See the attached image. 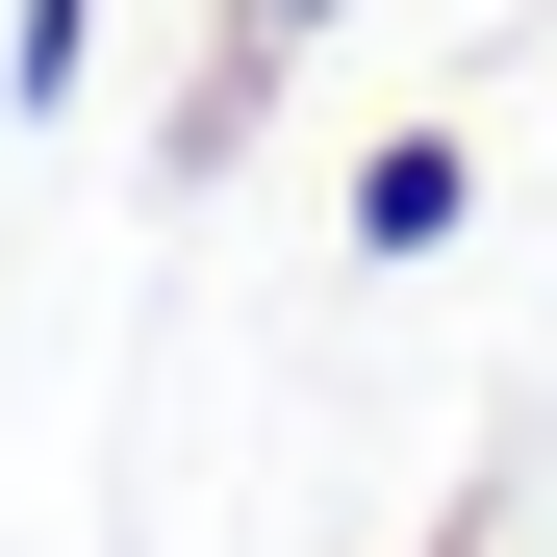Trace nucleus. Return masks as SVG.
I'll use <instances>...</instances> for the list:
<instances>
[{"mask_svg": "<svg viewBox=\"0 0 557 557\" xmlns=\"http://www.w3.org/2000/svg\"><path fill=\"white\" fill-rule=\"evenodd\" d=\"M278 76H305V26H278V0H203V51H177V127H152V177H228V152L278 127Z\"/></svg>", "mask_w": 557, "mask_h": 557, "instance_id": "f257e3e1", "label": "nucleus"}, {"mask_svg": "<svg viewBox=\"0 0 557 557\" xmlns=\"http://www.w3.org/2000/svg\"><path fill=\"white\" fill-rule=\"evenodd\" d=\"M456 228H482V152H456V127H381V152H355V253H456Z\"/></svg>", "mask_w": 557, "mask_h": 557, "instance_id": "f03ea898", "label": "nucleus"}, {"mask_svg": "<svg viewBox=\"0 0 557 557\" xmlns=\"http://www.w3.org/2000/svg\"><path fill=\"white\" fill-rule=\"evenodd\" d=\"M76 51H102V0H0V102H26V127L76 102Z\"/></svg>", "mask_w": 557, "mask_h": 557, "instance_id": "7ed1b4c3", "label": "nucleus"}, {"mask_svg": "<svg viewBox=\"0 0 557 557\" xmlns=\"http://www.w3.org/2000/svg\"><path fill=\"white\" fill-rule=\"evenodd\" d=\"M431 557H507V507H431Z\"/></svg>", "mask_w": 557, "mask_h": 557, "instance_id": "20e7f679", "label": "nucleus"}, {"mask_svg": "<svg viewBox=\"0 0 557 557\" xmlns=\"http://www.w3.org/2000/svg\"><path fill=\"white\" fill-rule=\"evenodd\" d=\"M278 26H330V0H278Z\"/></svg>", "mask_w": 557, "mask_h": 557, "instance_id": "39448f33", "label": "nucleus"}]
</instances>
